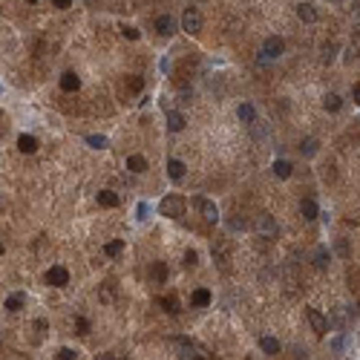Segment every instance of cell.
I'll return each instance as SVG.
<instances>
[{
    "label": "cell",
    "mask_w": 360,
    "mask_h": 360,
    "mask_svg": "<svg viewBox=\"0 0 360 360\" xmlns=\"http://www.w3.org/2000/svg\"><path fill=\"white\" fill-rule=\"evenodd\" d=\"M159 210H162V216H167V219H182L185 210H187V202L182 196L170 193V196H164L162 202H159Z\"/></svg>",
    "instance_id": "cell-1"
},
{
    "label": "cell",
    "mask_w": 360,
    "mask_h": 360,
    "mask_svg": "<svg viewBox=\"0 0 360 360\" xmlns=\"http://www.w3.org/2000/svg\"><path fill=\"white\" fill-rule=\"evenodd\" d=\"M254 228H256V233L265 236V239H277V233H279V225H277V219H274L271 213H259Z\"/></svg>",
    "instance_id": "cell-2"
},
{
    "label": "cell",
    "mask_w": 360,
    "mask_h": 360,
    "mask_svg": "<svg viewBox=\"0 0 360 360\" xmlns=\"http://www.w3.org/2000/svg\"><path fill=\"white\" fill-rule=\"evenodd\" d=\"M182 29H185L187 35H199V32H202V15H199L196 9H187V12L182 15Z\"/></svg>",
    "instance_id": "cell-3"
},
{
    "label": "cell",
    "mask_w": 360,
    "mask_h": 360,
    "mask_svg": "<svg viewBox=\"0 0 360 360\" xmlns=\"http://www.w3.org/2000/svg\"><path fill=\"white\" fill-rule=\"evenodd\" d=\"M47 282L52 285V288H64V285L70 282V271H67L64 265H52L47 271Z\"/></svg>",
    "instance_id": "cell-4"
},
{
    "label": "cell",
    "mask_w": 360,
    "mask_h": 360,
    "mask_svg": "<svg viewBox=\"0 0 360 360\" xmlns=\"http://www.w3.org/2000/svg\"><path fill=\"white\" fill-rule=\"evenodd\" d=\"M282 38H277V35H271V38H265V44H262V58H268V61H274V58H279L282 55Z\"/></svg>",
    "instance_id": "cell-5"
},
{
    "label": "cell",
    "mask_w": 360,
    "mask_h": 360,
    "mask_svg": "<svg viewBox=\"0 0 360 360\" xmlns=\"http://www.w3.org/2000/svg\"><path fill=\"white\" fill-rule=\"evenodd\" d=\"M305 317H308V323H311L314 334H317V337H325V331H328V320H325L323 314L317 311V308H308V311H305Z\"/></svg>",
    "instance_id": "cell-6"
},
{
    "label": "cell",
    "mask_w": 360,
    "mask_h": 360,
    "mask_svg": "<svg viewBox=\"0 0 360 360\" xmlns=\"http://www.w3.org/2000/svg\"><path fill=\"white\" fill-rule=\"evenodd\" d=\"M153 26H156V32H159V35H164V38H170V35L176 32V21L170 18V15H159Z\"/></svg>",
    "instance_id": "cell-7"
},
{
    "label": "cell",
    "mask_w": 360,
    "mask_h": 360,
    "mask_svg": "<svg viewBox=\"0 0 360 360\" xmlns=\"http://www.w3.org/2000/svg\"><path fill=\"white\" fill-rule=\"evenodd\" d=\"M196 205H199V210H202V219H205V222L213 225V222L219 219V210H216V205H213L210 199H199Z\"/></svg>",
    "instance_id": "cell-8"
},
{
    "label": "cell",
    "mask_w": 360,
    "mask_h": 360,
    "mask_svg": "<svg viewBox=\"0 0 360 360\" xmlns=\"http://www.w3.org/2000/svg\"><path fill=\"white\" fill-rule=\"evenodd\" d=\"M300 213H302V219H305V222H314L317 216H320V208H317V202H314V199H302V202H300Z\"/></svg>",
    "instance_id": "cell-9"
},
{
    "label": "cell",
    "mask_w": 360,
    "mask_h": 360,
    "mask_svg": "<svg viewBox=\"0 0 360 360\" xmlns=\"http://www.w3.org/2000/svg\"><path fill=\"white\" fill-rule=\"evenodd\" d=\"M187 124V118L182 116V113H176V110H167V130L170 133H182Z\"/></svg>",
    "instance_id": "cell-10"
},
{
    "label": "cell",
    "mask_w": 360,
    "mask_h": 360,
    "mask_svg": "<svg viewBox=\"0 0 360 360\" xmlns=\"http://www.w3.org/2000/svg\"><path fill=\"white\" fill-rule=\"evenodd\" d=\"M61 90H64V93H75V90H81V78H78L75 72H64V75H61Z\"/></svg>",
    "instance_id": "cell-11"
},
{
    "label": "cell",
    "mask_w": 360,
    "mask_h": 360,
    "mask_svg": "<svg viewBox=\"0 0 360 360\" xmlns=\"http://www.w3.org/2000/svg\"><path fill=\"white\" fill-rule=\"evenodd\" d=\"M259 348H262L265 354H279V351H282L279 340H277V337H271V334H262V337H259Z\"/></svg>",
    "instance_id": "cell-12"
},
{
    "label": "cell",
    "mask_w": 360,
    "mask_h": 360,
    "mask_svg": "<svg viewBox=\"0 0 360 360\" xmlns=\"http://www.w3.org/2000/svg\"><path fill=\"white\" fill-rule=\"evenodd\" d=\"M297 18H300L302 24H314L317 21V9H314L311 3H300L297 6Z\"/></svg>",
    "instance_id": "cell-13"
},
{
    "label": "cell",
    "mask_w": 360,
    "mask_h": 360,
    "mask_svg": "<svg viewBox=\"0 0 360 360\" xmlns=\"http://www.w3.org/2000/svg\"><path fill=\"white\" fill-rule=\"evenodd\" d=\"M236 118H239L242 124H254L256 121V110L251 104H239L236 107Z\"/></svg>",
    "instance_id": "cell-14"
},
{
    "label": "cell",
    "mask_w": 360,
    "mask_h": 360,
    "mask_svg": "<svg viewBox=\"0 0 360 360\" xmlns=\"http://www.w3.org/2000/svg\"><path fill=\"white\" fill-rule=\"evenodd\" d=\"M127 170L130 173H144V170H147V159L139 156V153H133V156L127 159Z\"/></svg>",
    "instance_id": "cell-15"
},
{
    "label": "cell",
    "mask_w": 360,
    "mask_h": 360,
    "mask_svg": "<svg viewBox=\"0 0 360 360\" xmlns=\"http://www.w3.org/2000/svg\"><path fill=\"white\" fill-rule=\"evenodd\" d=\"M185 162H179V159H170V162H167V176H170V179H173V182H179V179H182V176H185Z\"/></svg>",
    "instance_id": "cell-16"
},
{
    "label": "cell",
    "mask_w": 360,
    "mask_h": 360,
    "mask_svg": "<svg viewBox=\"0 0 360 360\" xmlns=\"http://www.w3.org/2000/svg\"><path fill=\"white\" fill-rule=\"evenodd\" d=\"M18 150L21 153H35L38 150V139L35 136H29V133H24V136L18 139Z\"/></svg>",
    "instance_id": "cell-17"
},
{
    "label": "cell",
    "mask_w": 360,
    "mask_h": 360,
    "mask_svg": "<svg viewBox=\"0 0 360 360\" xmlns=\"http://www.w3.org/2000/svg\"><path fill=\"white\" fill-rule=\"evenodd\" d=\"M210 300H213V297H210L208 288H196V291H193V297H190V302H193L196 308H205V305H210Z\"/></svg>",
    "instance_id": "cell-18"
},
{
    "label": "cell",
    "mask_w": 360,
    "mask_h": 360,
    "mask_svg": "<svg viewBox=\"0 0 360 360\" xmlns=\"http://www.w3.org/2000/svg\"><path fill=\"white\" fill-rule=\"evenodd\" d=\"M118 202H121V196H118L116 190H101L98 193V205H104V208H116Z\"/></svg>",
    "instance_id": "cell-19"
},
{
    "label": "cell",
    "mask_w": 360,
    "mask_h": 360,
    "mask_svg": "<svg viewBox=\"0 0 360 360\" xmlns=\"http://www.w3.org/2000/svg\"><path fill=\"white\" fill-rule=\"evenodd\" d=\"M291 173H294L291 162H285V159H277V162H274V176H277V179H288Z\"/></svg>",
    "instance_id": "cell-20"
},
{
    "label": "cell",
    "mask_w": 360,
    "mask_h": 360,
    "mask_svg": "<svg viewBox=\"0 0 360 360\" xmlns=\"http://www.w3.org/2000/svg\"><path fill=\"white\" fill-rule=\"evenodd\" d=\"M323 107L325 110H328V113H337V110H340V107H343V98H340V95L337 93H328L323 98Z\"/></svg>",
    "instance_id": "cell-21"
},
{
    "label": "cell",
    "mask_w": 360,
    "mask_h": 360,
    "mask_svg": "<svg viewBox=\"0 0 360 360\" xmlns=\"http://www.w3.org/2000/svg\"><path fill=\"white\" fill-rule=\"evenodd\" d=\"M328 259H331V254H328L325 248H317V254H314V268H317V271L328 268Z\"/></svg>",
    "instance_id": "cell-22"
},
{
    "label": "cell",
    "mask_w": 360,
    "mask_h": 360,
    "mask_svg": "<svg viewBox=\"0 0 360 360\" xmlns=\"http://www.w3.org/2000/svg\"><path fill=\"white\" fill-rule=\"evenodd\" d=\"M3 308H6V311H21V308H24V297H21V294L6 297V300H3Z\"/></svg>",
    "instance_id": "cell-23"
},
{
    "label": "cell",
    "mask_w": 360,
    "mask_h": 360,
    "mask_svg": "<svg viewBox=\"0 0 360 360\" xmlns=\"http://www.w3.org/2000/svg\"><path fill=\"white\" fill-rule=\"evenodd\" d=\"M121 251H124V242H121V239H110V242L104 245V254L107 256H118Z\"/></svg>",
    "instance_id": "cell-24"
},
{
    "label": "cell",
    "mask_w": 360,
    "mask_h": 360,
    "mask_svg": "<svg viewBox=\"0 0 360 360\" xmlns=\"http://www.w3.org/2000/svg\"><path fill=\"white\" fill-rule=\"evenodd\" d=\"M159 305H162L167 314H179V300H176V297H162Z\"/></svg>",
    "instance_id": "cell-25"
},
{
    "label": "cell",
    "mask_w": 360,
    "mask_h": 360,
    "mask_svg": "<svg viewBox=\"0 0 360 360\" xmlns=\"http://www.w3.org/2000/svg\"><path fill=\"white\" fill-rule=\"evenodd\" d=\"M317 147H320V144H317V139H302L300 153H302V156H314V153H317Z\"/></svg>",
    "instance_id": "cell-26"
},
{
    "label": "cell",
    "mask_w": 360,
    "mask_h": 360,
    "mask_svg": "<svg viewBox=\"0 0 360 360\" xmlns=\"http://www.w3.org/2000/svg\"><path fill=\"white\" fill-rule=\"evenodd\" d=\"M87 144L95 147V150H104L107 147V136H87Z\"/></svg>",
    "instance_id": "cell-27"
},
{
    "label": "cell",
    "mask_w": 360,
    "mask_h": 360,
    "mask_svg": "<svg viewBox=\"0 0 360 360\" xmlns=\"http://www.w3.org/2000/svg\"><path fill=\"white\" fill-rule=\"evenodd\" d=\"M228 228H231V231H245L248 222H245L242 216H231V219H228Z\"/></svg>",
    "instance_id": "cell-28"
},
{
    "label": "cell",
    "mask_w": 360,
    "mask_h": 360,
    "mask_svg": "<svg viewBox=\"0 0 360 360\" xmlns=\"http://www.w3.org/2000/svg\"><path fill=\"white\" fill-rule=\"evenodd\" d=\"M153 277L159 279V282H164V279H167V265H164V262H156V265H153Z\"/></svg>",
    "instance_id": "cell-29"
},
{
    "label": "cell",
    "mask_w": 360,
    "mask_h": 360,
    "mask_svg": "<svg viewBox=\"0 0 360 360\" xmlns=\"http://www.w3.org/2000/svg\"><path fill=\"white\" fill-rule=\"evenodd\" d=\"M121 35L127 38V41H139V38H141V32L136 29V26H121Z\"/></svg>",
    "instance_id": "cell-30"
},
{
    "label": "cell",
    "mask_w": 360,
    "mask_h": 360,
    "mask_svg": "<svg viewBox=\"0 0 360 360\" xmlns=\"http://www.w3.org/2000/svg\"><path fill=\"white\" fill-rule=\"evenodd\" d=\"M101 300H104V302L116 300V294H113V282H104V285H101Z\"/></svg>",
    "instance_id": "cell-31"
},
{
    "label": "cell",
    "mask_w": 360,
    "mask_h": 360,
    "mask_svg": "<svg viewBox=\"0 0 360 360\" xmlns=\"http://www.w3.org/2000/svg\"><path fill=\"white\" fill-rule=\"evenodd\" d=\"M334 52H337V44H325V47H323V61H325V64H331V61H334Z\"/></svg>",
    "instance_id": "cell-32"
},
{
    "label": "cell",
    "mask_w": 360,
    "mask_h": 360,
    "mask_svg": "<svg viewBox=\"0 0 360 360\" xmlns=\"http://www.w3.org/2000/svg\"><path fill=\"white\" fill-rule=\"evenodd\" d=\"M351 26H354V32H360V3L351 6Z\"/></svg>",
    "instance_id": "cell-33"
},
{
    "label": "cell",
    "mask_w": 360,
    "mask_h": 360,
    "mask_svg": "<svg viewBox=\"0 0 360 360\" xmlns=\"http://www.w3.org/2000/svg\"><path fill=\"white\" fill-rule=\"evenodd\" d=\"M199 262V254L196 251H185V268H193Z\"/></svg>",
    "instance_id": "cell-34"
},
{
    "label": "cell",
    "mask_w": 360,
    "mask_h": 360,
    "mask_svg": "<svg viewBox=\"0 0 360 360\" xmlns=\"http://www.w3.org/2000/svg\"><path fill=\"white\" fill-rule=\"evenodd\" d=\"M357 58H360V47L354 44V47L346 49V64H351V61H357Z\"/></svg>",
    "instance_id": "cell-35"
},
{
    "label": "cell",
    "mask_w": 360,
    "mask_h": 360,
    "mask_svg": "<svg viewBox=\"0 0 360 360\" xmlns=\"http://www.w3.org/2000/svg\"><path fill=\"white\" fill-rule=\"evenodd\" d=\"M75 328H78V334H90V323H87L84 317H78V320H75Z\"/></svg>",
    "instance_id": "cell-36"
},
{
    "label": "cell",
    "mask_w": 360,
    "mask_h": 360,
    "mask_svg": "<svg viewBox=\"0 0 360 360\" xmlns=\"http://www.w3.org/2000/svg\"><path fill=\"white\" fill-rule=\"evenodd\" d=\"M58 357H61V360H75V357H78V351H72V348H61Z\"/></svg>",
    "instance_id": "cell-37"
},
{
    "label": "cell",
    "mask_w": 360,
    "mask_h": 360,
    "mask_svg": "<svg viewBox=\"0 0 360 360\" xmlns=\"http://www.w3.org/2000/svg\"><path fill=\"white\" fill-rule=\"evenodd\" d=\"M334 251H337V254H340V256H348V245H346V239H337Z\"/></svg>",
    "instance_id": "cell-38"
},
{
    "label": "cell",
    "mask_w": 360,
    "mask_h": 360,
    "mask_svg": "<svg viewBox=\"0 0 360 360\" xmlns=\"http://www.w3.org/2000/svg\"><path fill=\"white\" fill-rule=\"evenodd\" d=\"M147 213H150V208L141 202V205H139V219H147Z\"/></svg>",
    "instance_id": "cell-39"
},
{
    "label": "cell",
    "mask_w": 360,
    "mask_h": 360,
    "mask_svg": "<svg viewBox=\"0 0 360 360\" xmlns=\"http://www.w3.org/2000/svg\"><path fill=\"white\" fill-rule=\"evenodd\" d=\"M52 3H55L58 9H70V6H72V0H52Z\"/></svg>",
    "instance_id": "cell-40"
},
{
    "label": "cell",
    "mask_w": 360,
    "mask_h": 360,
    "mask_svg": "<svg viewBox=\"0 0 360 360\" xmlns=\"http://www.w3.org/2000/svg\"><path fill=\"white\" fill-rule=\"evenodd\" d=\"M354 104H360V84L354 87Z\"/></svg>",
    "instance_id": "cell-41"
},
{
    "label": "cell",
    "mask_w": 360,
    "mask_h": 360,
    "mask_svg": "<svg viewBox=\"0 0 360 360\" xmlns=\"http://www.w3.org/2000/svg\"><path fill=\"white\" fill-rule=\"evenodd\" d=\"M26 3H38V0H26Z\"/></svg>",
    "instance_id": "cell-42"
},
{
    "label": "cell",
    "mask_w": 360,
    "mask_h": 360,
    "mask_svg": "<svg viewBox=\"0 0 360 360\" xmlns=\"http://www.w3.org/2000/svg\"><path fill=\"white\" fill-rule=\"evenodd\" d=\"M331 3H343V0H331Z\"/></svg>",
    "instance_id": "cell-43"
}]
</instances>
